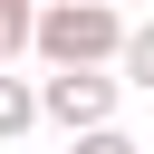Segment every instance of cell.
Listing matches in <instances>:
<instances>
[{
	"mask_svg": "<svg viewBox=\"0 0 154 154\" xmlns=\"http://www.w3.org/2000/svg\"><path fill=\"white\" fill-rule=\"evenodd\" d=\"M38 10H48V0H0V67L38 48Z\"/></svg>",
	"mask_w": 154,
	"mask_h": 154,
	"instance_id": "277c9868",
	"label": "cell"
},
{
	"mask_svg": "<svg viewBox=\"0 0 154 154\" xmlns=\"http://www.w3.org/2000/svg\"><path fill=\"white\" fill-rule=\"evenodd\" d=\"M67 154H144V144H135V135H125V125H106V135H77V144H67Z\"/></svg>",
	"mask_w": 154,
	"mask_h": 154,
	"instance_id": "8992f818",
	"label": "cell"
},
{
	"mask_svg": "<svg viewBox=\"0 0 154 154\" xmlns=\"http://www.w3.org/2000/svg\"><path fill=\"white\" fill-rule=\"evenodd\" d=\"M29 125H48V116H38V77H10V67H0V144L29 135Z\"/></svg>",
	"mask_w": 154,
	"mask_h": 154,
	"instance_id": "3957f363",
	"label": "cell"
},
{
	"mask_svg": "<svg viewBox=\"0 0 154 154\" xmlns=\"http://www.w3.org/2000/svg\"><path fill=\"white\" fill-rule=\"evenodd\" d=\"M116 106H125V77L116 67H77V77H38V116L77 144V135H106L116 125Z\"/></svg>",
	"mask_w": 154,
	"mask_h": 154,
	"instance_id": "7a4b0ae2",
	"label": "cell"
},
{
	"mask_svg": "<svg viewBox=\"0 0 154 154\" xmlns=\"http://www.w3.org/2000/svg\"><path fill=\"white\" fill-rule=\"evenodd\" d=\"M116 77H125V87H144V96H154V19H144V29H135V38H125V58H116Z\"/></svg>",
	"mask_w": 154,
	"mask_h": 154,
	"instance_id": "5b68a950",
	"label": "cell"
},
{
	"mask_svg": "<svg viewBox=\"0 0 154 154\" xmlns=\"http://www.w3.org/2000/svg\"><path fill=\"white\" fill-rule=\"evenodd\" d=\"M125 38H135V29L116 19V0H48V10H38V48H29V58H38L48 77H77V67H116V58H125Z\"/></svg>",
	"mask_w": 154,
	"mask_h": 154,
	"instance_id": "6da1fadb",
	"label": "cell"
}]
</instances>
